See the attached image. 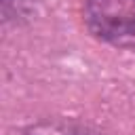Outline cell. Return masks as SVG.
<instances>
[{
	"mask_svg": "<svg viewBox=\"0 0 135 135\" xmlns=\"http://www.w3.org/2000/svg\"><path fill=\"white\" fill-rule=\"evenodd\" d=\"M27 4H30V0H2V15H4V19L21 15L27 8Z\"/></svg>",
	"mask_w": 135,
	"mask_h": 135,
	"instance_id": "7a4b0ae2",
	"label": "cell"
},
{
	"mask_svg": "<svg viewBox=\"0 0 135 135\" xmlns=\"http://www.w3.org/2000/svg\"><path fill=\"white\" fill-rule=\"evenodd\" d=\"M84 23L97 40L135 53V0H84Z\"/></svg>",
	"mask_w": 135,
	"mask_h": 135,
	"instance_id": "6da1fadb",
	"label": "cell"
}]
</instances>
